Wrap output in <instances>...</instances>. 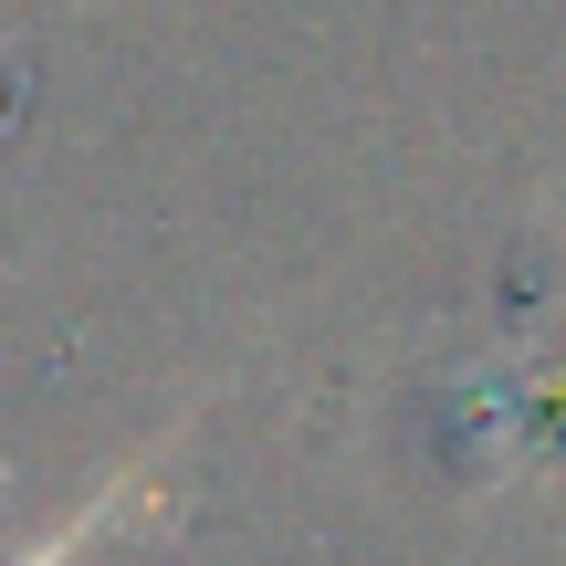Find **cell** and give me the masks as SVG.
Here are the masks:
<instances>
[{
	"label": "cell",
	"instance_id": "cell-1",
	"mask_svg": "<svg viewBox=\"0 0 566 566\" xmlns=\"http://www.w3.org/2000/svg\"><path fill=\"white\" fill-rule=\"evenodd\" d=\"M147 493H158V462H126V483H116V493H95V504H84L63 535H42V546H32V556H11V566H74L84 546H95V535H116L126 514L147 504Z\"/></svg>",
	"mask_w": 566,
	"mask_h": 566
}]
</instances>
